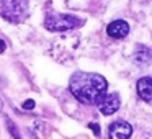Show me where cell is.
I'll list each match as a JSON object with an SVG mask.
<instances>
[{
    "label": "cell",
    "instance_id": "cell-1",
    "mask_svg": "<svg viewBox=\"0 0 152 139\" xmlns=\"http://www.w3.org/2000/svg\"><path fill=\"white\" fill-rule=\"evenodd\" d=\"M108 82L103 75L93 72H75L70 77L69 90L80 103L96 105L106 95Z\"/></svg>",
    "mask_w": 152,
    "mask_h": 139
},
{
    "label": "cell",
    "instance_id": "cell-2",
    "mask_svg": "<svg viewBox=\"0 0 152 139\" xmlns=\"http://www.w3.org/2000/svg\"><path fill=\"white\" fill-rule=\"evenodd\" d=\"M30 0H2L0 17L10 23H21L28 17Z\"/></svg>",
    "mask_w": 152,
    "mask_h": 139
},
{
    "label": "cell",
    "instance_id": "cell-3",
    "mask_svg": "<svg viewBox=\"0 0 152 139\" xmlns=\"http://www.w3.org/2000/svg\"><path fill=\"white\" fill-rule=\"evenodd\" d=\"M83 25V20L75 15H67V13H49L44 20V26L49 31H67L74 30Z\"/></svg>",
    "mask_w": 152,
    "mask_h": 139
},
{
    "label": "cell",
    "instance_id": "cell-4",
    "mask_svg": "<svg viewBox=\"0 0 152 139\" xmlns=\"http://www.w3.org/2000/svg\"><path fill=\"white\" fill-rule=\"evenodd\" d=\"M98 110L103 113L105 116H110L113 113H116L121 106V100H119V95L118 93H106L105 97H102L98 103Z\"/></svg>",
    "mask_w": 152,
    "mask_h": 139
},
{
    "label": "cell",
    "instance_id": "cell-5",
    "mask_svg": "<svg viewBox=\"0 0 152 139\" xmlns=\"http://www.w3.org/2000/svg\"><path fill=\"white\" fill-rule=\"evenodd\" d=\"M132 136V126L126 121H115L108 128L110 139H129Z\"/></svg>",
    "mask_w": 152,
    "mask_h": 139
},
{
    "label": "cell",
    "instance_id": "cell-6",
    "mask_svg": "<svg viewBox=\"0 0 152 139\" xmlns=\"http://www.w3.org/2000/svg\"><path fill=\"white\" fill-rule=\"evenodd\" d=\"M106 33H108V36L115 38V40H123L129 33V25L124 20H115L106 26Z\"/></svg>",
    "mask_w": 152,
    "mask_h": 139
},
{
    "label": "cell",
    "instance_id": "cell-7",
    "mask_svg": "<svg viewBox=\"0 0 152 139\" xmlns=\"http://www.w3.org/2000/svg\"><path fill=\"white\" fill-rule=\"evenodd\" d=\"M132 59H134V64L139 67H145L151 64L152 61V51L151 48L144 46V44H137L136 46V51L132 54Z\"/></svg>",
    "mask_w": 152,
    "mask_h": 139
},
{
    "label": "cell",
    "instance_id": "cell-8",
    "mask_svg": "<svg viewBox=\"0 0 152 139\" xmlns=\"http://www.w3.org/2000/svg\"><path fill=\"white\" fill-rule=\"evenodd\" d=\"M137 95L144 102H152V77H141L137 80Z\"/></svg>",
    "mask_w": 152,
    "mask_h": 139
},
{
    "label": "cell",
    "instance_id": "cell-9",
    "mask_svg": "<svg viewBox=\"0 0 152 139\" xmlns=\"http://www.w3.org/2000/svg\"><path fill=\"white\" fill-rule=\"evenodd\" d=\"M5 123H7V128H8V131H10V134L13 136L15 139H23V138H21V134H20V131H18V128L13 124V121H12L8 116H5Z\"/></svg>",
    "mask_w": 152,
    "mask_h": 139
},
{
    "label": "cell",
    "instance_id": "cell-10",
    "mask_svg": "<svg viewBox=\"0 0 152 139\" xmlns=\"http://www.w3.org/2000/svg\"><path fill=\"white\" fill-rule=\"evenodd\" d=\"M34 106H36V103H34V100H26V102L23 103V110H33Z\"/></svg>",
    "mask_w": 152,
    "mask_h": 139
},
{
    "label": "cell",
    "instance_id": "cell-11",
    "mask_svg": "<svg viewBox=\"0 0 152 139\" xmlns=\"http://www.w3.org/2000/svg\"><path fill=\"white\" fill-rule=\"evenodd\" d=\"M88 128L95 132V136H100V124H96V123H90Z\"/></svg>",
    "mask_w": 152,
    "mask_h": 139
},
{
    "label": "cell",
    "instance_id": "cell-12",
    "mask_svg": "<svg viewBox=\"0 0 152 139\" xmlns=\"http://www.w3.org/2000/svg\"><path fill=\"white\" fill-rule=\"evenodd\" d=\"M4 51H5V43H4L2 40H0V54L4 53Z\"/></svg>",
    "mask_w": 152,
    "mask_h": 139
}]
</instances>
